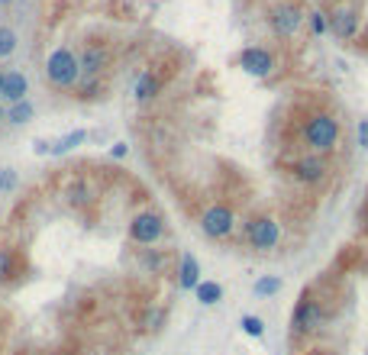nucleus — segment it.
I'll use <instances>...</instances> for the list:
<instances>
[{
  "label": "nucleus",
  "mask_w": 368,
  "mask_h": 355,
  "mask_svg": "<svg viewBox=\"0 0 368 355\" xmlns=\"http://www.w3.org/2000/svg\"><path fill=\"white\" fill-rule=\"evenodd\" d=\"M46 78H49V84L58 88V91L78 88V81H81V62H78V55L68 46H58V49L46 58Z\"/></svg>",
  "instance_id": "obj_1"
},
{
  "label": "nucleus",
  "mask_w": 368,
  "mask_h": 355,
  "mask_svg": "<svg viewBox=\"0 0 368 355\" xmlns=\"http://www.w3.org/2000/svg\"><path fill=\"white\" fill-rule=\"evenodd\" d=\"M340 139V123H336L330 113H313L304 126V142L313 152H330Z\"/></svg>",
  "instance_id": "obj_2"
},
{
  "label": "nucleus",
  "mask_w": 368,
  "mask_h": 355,
  "mask_svg": "<svg viewBox=\"0 0 368 355\" xmlns=\"http://www.w3.org/2000/svg\"><path fill=\"white\" fill-rule=\"evenodd\" d=\"M233 226H236V213L226 203H214V207H207L201 213V230L210 239H226L233 233Z\"/></svg>",
  "instance_id": "obj_3"
},
{
  "label": "nucleus",
  "mask_w": 368,
  "mask_h": 355,
  "mask_svg": "<svg viewBox=\"0 0 368 355\" xmlns=\"http://www.w3.org/2000/svg\"><path fill=\"white\" fill-rule=\"evenodd\" d=\"M165 233V223H162V216L146 210V213H136L130 220V239L136 245H155Z\"/></svg>",
  "instance_id": "obj_4"
},
{
  "label": "nucleus",
  "mask_w": 368,
  "mask_h": 355,
  "mask_svg": "<svg viewBox=\"0 0 368 355\" xmlns=\"http://www.w3.org/2000/svg\"><path fill=\"white\" fill-rule=\"evenodd\" d=\"M246 239H249L252 249L258 252H268L278 245L281 239V226L271 220V216H256V220H249V226H246Z\"/></svg>",
  "instance_id": "obj_5"
},
{
  "label": "nucleus",
  "mask_w": 368,
  "mask_h": 355,
  "mask_svg": "<svg viewBox=\"0 0 368 355\" xmlns=\"http://www.w3.org/2000/svg\"><path fill=\"white\" fill-rule=\"evenodd\" d=\"M78 62H81V78H100L110 65V52H107L104 42H90V46H84Z\"/></svg>",
  "instance_id": "obj_6"
},
{
  "label": "nucleus",
  "mask_w": 368,
  "mask_h": 355,
  "mask_svg": "<svg viewBox=\"0 0 368 355\" xmlns=\"http://www.w3.org/2000/svg\"><path fill=\"white\" fill-rule=\"evenodd\" d=\"M239 65H243V71H249V75L265 78V75H271V68H275V58H271L268 49L249 46V49L239 52Z\"/></svg>",
  "instance_id": "obj_7"
},
{
  "label": "nucleus",
  "mask_w": 368,
  "mask_h": 355,
  "mask_svg": "<svg viewBox=\"0 0 368 355\" xmlns=\"http://www.w3.org/2000/svg\"><path fill=\"white\" fill-rule=\"evenodd\" d=\"M320 320H323V314H320V304L310 297H300V304L294 307V333H313V329L320 327Z\"/></svg>",
  "instance_id": "obj_8"
},
{
  "label": "nucleus",
  "mask_w": 368,
  "mask_h": 355,
  "mask_svg": "<svg viewBox=\"0 0 368 355\" xmlns=\"http://www.w3.org/2000/svg\"><path fill=\"white\" fill-rule=\"evenodd\" d=\"M271 29L278 36H294L300 29V10L291 7V4H285V7H275L271 10Z\"/></svg>",
  "instance_id": "obj_9"
},
{
  "label": "nucleus",
  "mask_w": 368,
  "mask_h": 355,
  "mask_svg": "<svg viewBox=\"0 0 368 355\" xmlns=\"http://www.w3.org/2000/svg\"><path fill=\"white\" fill-rule=\"evenodd\" d=\"M323 174H327V161L320 159V155H307V159L294 161V178L304 184H317Z\"/></svg>",
  "instance_id": "obj_10"
},
{
  "label": "nucleus",
  "mask_w": 368,
  "mask_h": 355,
  "mask_svg": "<svg viewBox=\"0 0 368 355\" xmlns=\"http://www.w3.org/2000/svg\"><path fill=\"white\" fill-rule=\"evenodd\" d=\"M26 94H29V78L23 75V71H7L0 97L10 100V104H20V100H26Z\"/></svg>",
  "instance_id": "obj_11"
},
{
  "label": "nucleus",
  "mask_w": 368,
  "mask_h": 355,
  "mask_svg": "<svg viewBox=\"0 0 368 355\" xmlns=\"http://www.w3.org/2000/svg\"><path fill=\"white\" fill-rule=\"evenodd\" d=\"M178 285L184 287V291H194V287L201 285V265H197V258L191 255V252H184V255L178 258Z\"/></svg>",
  "instance_id": "obj_12"
},
{
  "label": "nucleus",
  "mask_w": 368,
  "mask_h": 355,
  "mask_svg": "<svg viewBox=\"0 0 368 355\" xmlns=\"http://www.w3.org/2000/svg\"><path fill=\"white\" fill-rule=\"evenodd\" d=\"M162 91V81L159 75H152V71H142L140 78H136V88H132V97L140 100V104H149L152 97H159Z\"/></svg>",
  "instance_id": "obj_13"
},
{
  "label": "nucleus",
  "mask_w": 368,
  "mask_h": 355,
  "mask_svg": "<svg viewBox=\"0 0 368 355\" xmlns=\"http://www.w3.org/2000/svg\"><path fill=\"white\" fill-rule=\"evenodd\" d=\"M355 29H359V20H355L352 10H346V7L336 10L333 14V33L340 36V39H352Z\"/></svg>",
  "instance_id": "obj_14"
},
{
  "label": "nucleus",
  "mask_w": 368,
  "mask_h": 355,
  "mask_svg": "<svg viewBox=\"0 0 368 355\" xmlns=\"http://www.w3.org/2000/svg\"><path fill=\"white\" fill-rule=\"evenodd\" d=\"M84 142H88V129H71V132H65L58 142H52L49 155H68V152H75L78 146H84Z\"/></svg>",
  "instance_id": "obj_15"
},
{
  "label": "nucleus",
  "mask_w": 368,
  "mask_h": 355,
  "mask_svg": "<svg viewBox=\"0 0 368 355\" xmlns=\"http://www.w3.org/2000/svg\"><path fill=\"white\" fill-rule=\"evenodd\" d=\"M194 294H197V300H201L204 307H214V304H220L223 300V287L216 285V281H201V285L194 287Z\"/></svg>",
  "instance_id": "obj_16"
},
{
  "label": "nucleus",
  "mask_w": 368,
  "mask_h": 355,
  "mask_svg": "<svg viewBox=\"0 0 368 355\" xmlns=\"http://www.w3.org/2000/svg\"><path fill=\"white\" fill-rule=\"evenodd\" d=\"M33 117H36V107L29 104V100H20V104H10V110H7V123H14V126H26Z\"/></svg>",
  "instance_id": "obj_17"
},
{
  "label": "nucleus",
  "mask_w": 368,
  "mask_h": 355,
  "mask_svg": "<svg viewBox=\"0 0 368 355\" xmlns=\"http://www.w3.org/2000/svg\"><path fill=\"white\" fill-rule=\"evenodd\" d=\"M20 255H16L14 249H4L0 252V281H14L16 275H20Z\"/></svg>",
  "instance_id": "obj_18"
},
{
  "label": "nucleus",
  "mask_w": 368,
  "mask_h": 355,
  "mask_svg": "<svg viewBox=\"0 0 368 355\" xmlns=\"http://www.w3.org/2000/svg\"><path fill=\"white\" fill-rule=\"evenodd\" d=\"M16 42H20L16 29L0 26V58H10V55H14V52H16Z\"/></svg>",
  "instance_id": "obj_19"
},
{
  "label": "nucleus",
  "mask_w": 368,
  "mask_h": 355,
  "mask_svg": "<svg viewBox=\"0 0 368 355\" xmlns=\"http://www.w3.org/2000/svg\"><path fill=\"white\" fill-rule=\"evenodd\" d=\"M252 291H256L258 297H271V294L281 291V278H275V275H268V278H258Z\"/></svg>",
  "instance_id": "obj_20"
},
{
  "label": "nucleus",
  "mask_w": 368,
  "mask_h": 355,
  "mask_svg": "<svg viewBox=\"0 0 368 355\" xmlns=\"http://www.w3.org/2000/svg\"><path fill=\"white\" fill-rule=\"evenodd\" d=\"M162 265H165V258H162L159 249H142V268H152V272H162Z\"/></svg>",
  "instance_id": "obj_21"
},
{
  "label": "nucleus",
  "mask_w": 368,
  "mask_h": 355,
  "mask_svg": "<svg viewBox=\"0 0 368 355\" xmlns=\"http://www.w3.org/2000/svg\"><path fill=\"white\" fill-rule=\"evenodd\" d=\"M239 327H243V333H249V336H262L265 333V323L258 320V317H243V323H239Z\"/></svg>",
  "instance_id": "obj_22"
},
{
  "label": "nucleus",
  "mask_w": 368,
  "mask_h": 355,
  "mask_svg": "<svg viewBox=\"0 0 368 355\" xmlns=\"http://www.w3.org/2000/svg\"><path fill=\"white\" fill-rule=\"evenodd\" d=\"M16 188V171L14 168H0V191H14Z\"/></svg>",
  "instance_id": "obj_23"
},
{
  "label": "nucleus",
  "mask_w": 368,
  "mask_h": 355,
  "mask_svg": "<svg viewBox=\"0 0 368 355\" xmlns=\"http://www.w3.org/2000/svg\"><path fill=\"white\" fill-rule=\"evenodd\" d=\"M310 26H313V33H327L330 23H327V16H323V14H313L310 16Z\"/></svg>",
  "instance_id": "obj_24"
},
{
  "label": "nucleus",
  "mask_w": 368,
  "mask_h": 355,
  "mask_svg": "<svg viewBox=\"0 0 368 355\" xmlns=\"http://www.w3.org/2000/svg\"><path fill=\"white\" fill-rule=\"evenodd\" d=\"M126 155H130V146H126V142H113L110 159H126Z\"/></svg>",
  "instance_id": "obj_25"
},
{
  "label": "nucleus",
  "mask_w": 368,
  "mask_h": 355,
  "mask_svg": "<svg viewBox=\"0 0 368 355\" xmlns=\"http://www.w3.org/2000/svg\"><path fill=\"white\" fill-rule=\"evenodd\" d=\"M33 152H36V155H49V152H52V142L36 139V142H33Z\"/></svg>",
  "instance_id": "obj_26"
},
{
  "label": "nucleus",
  "mask_w": 368,
  "mask_h": 355,
  "mask_svg": "<svg viewBox=\"0 0 368 355\" xmlns=\"http://www.w3.org/2000/svg\"><path fill=\"white\" fill-rule=\"evenodd\" d=\"M359 146L368 149V120H362L359 123Z\"/></svg>",
  "instance_id": "obj_27"
},
{
  "label": "nucleus",
  "mask_w": 368,
  "mask_h": 355,
  "mask_svg": "<svg viewBox=\"0 0 368 355\" xmlns=\"http://www.w3.org/2000/svg\"><path fill=\"white\" fill-rule=\"evenodd\" d=\"M4 75H7V71H4V68H0V91H4Z\"/></svg>",
  "instance_id": "obj_28"
},
{
  "label": "nucleus",
  "mask_w": 368,
  "mask_h": 355,
  "mask_svg": "<svg viewBox=\"0 0 368 355\" xmlns=\"http://www.w3.org/2000/svg\"><path fill=\"white\" fill-rule=\"evenodd\" d=\"M0 120H7V110H4V107H0Z\"/></svg>",
  "instance_id": "obj_29"
},
{
  "label": "nucleus",
  "mask_w": 368,
  "mask_h": 355,
  "mask_svg": "<svg viewBox=\"0 0 368 355\" xmlns=\"http://www.w3.org/2000/svg\"><path fill=\"white\" fill-rule=\"evenodd\" d=\"M7 4H10V0H0V7H7Z\"/></svg>",
  "instance_id": "obj_30"
}]
</instances>
